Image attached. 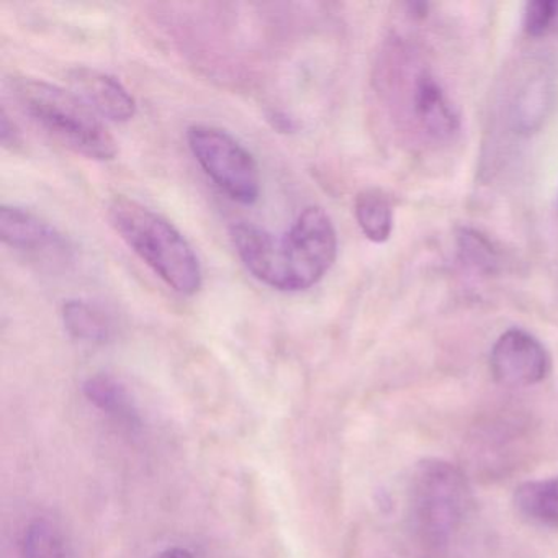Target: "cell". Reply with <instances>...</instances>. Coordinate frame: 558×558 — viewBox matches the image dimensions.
<instances>
[{"label": "cell", "instance_id": "obj_1", "mask_svg": "<svg viewBox=\"0 0 558 558\" xmlns=\"http://www.w3.org/2000/svg\"><path fill=\"white\" fill-rule=\"evenodd\" d=\"M231 241L254 279L280 292L312 289L338 256V234L322 207H306L282 238L251 223L231 227Z\"/></svg>", "mask_w": 558, "mask_h": 558}, {"label": "cell", "instance_id": "obj_2", "mask_svg": "<svg viewBox=\"0 0 558 558\" xmlns=\"http://www.w3.org/2000/svg\"><path fill=\"white\" fill-rule=\"evenodd\" d=\"M473 493L465 473L442 459H424L408 488V529L421 550L439 557L449 550L472 514Z\"/></svg>", "mask_w": 558, "mask_h": 558}, {"label": "cell", "instance_id": "obj_3", "mask_svg": "<svg viewBox=\"0 0 558 558\" xmlns=\"http://www.w3.org/2000/svg\"><path fill=\"white\" fill-rule=\"evenodd\" d=\"M107 217L136 256L174 292L184 296L201 292L204 286L201 259L174 225L125 195H116L109 202Z\"/></svg>", "mask_w": 558, "mask_h": 558}, {"label": "cell", "instance_id": "obj_4", "mask_svg": "<svg viewBox=\"0 0 558 558\" xmlns=\"http://www.w3.org/2000/svg\"><path fill=\"white\" fill-rule=\"evenodd\" d=\"M12 96L25 116L41 130L94 161H112L119 153L116 138L97 113L71 90L34 77L11 80Z\"/></svg>", "mask_w": 558, "mask_h": 558}, {"label": "cell", "instance_id": "obj_5", "mask_svg": "<svg viewBox=\"0 0 558 558\" xmlns=\"http://www.w3.org/2000/svg\"><path fill=\"white\" fill-rule=\"evenodd\" d=\"M187 143L205 174L238 204H256L260 195V171L256 158L225 130L194 125Z\"/></svg>", "mask_w": 558, "mask_h": 558}, {"label": "cell", "instance_id": "obj_6", "mask_svg": "<svg viewBox=\"0 0 558 558\" xmlns=\"http://www.w3.org/2000/svg\"><path fill=\"white\" fill-rule=\"evenodd\" d=\"M493 378L505 387H532L551 371V357L531 332L512 328L496 339L489 354Z\"/></svg>", "mask_w": 558, "mask_h": 558}, {"label": "cell", "instance_id": "obj_7", "mask_svg": "<svg viewBox=\"0 0 558 558\" xmlns=\"http://www.w3.org/2000/svg\"><path fill=\"white\" fill-rule=\"evenodd\" d=\"M0 238L5 246L37 263L63 264L73 257V247L63 233L32 211L14 205L0 207Z\"/></svg>", "mask_w": 558, "mask_h": 558}, {"label": "cell", "instance_id": "obj_8", "mask_svg": "<svg viewBox=\"0 0 558 558\" xmlns=\"http://www.w3.org/2000/svg\"><path fill=\"white\" fill-rule=\"evenodd\" d=\"M68 81L74 94L104 119L126 123L136 116L135 97L112 74L77 66L68 73Z\"/></svg>", "mask_w": 558, "mask_h": 558}, {"label": "cell", "instance_id": "obj_9", "mask_svg": "<svg viewBox=\"0 0 558 558\" xmlns=\"http://www.w3.org/2000/svg\"><path fill=\"white\" fill-rule=\"evenodd\" d=\"M411 100L417 122L434 140H449L459 132V116L429 71H421L414 77Z\"/></svg>", "mask_w": 558, "mask_h": 558}, {"label": "cell", "instance_id": "obj_10", "mask_svg": "<svg viewBox=\"0 0 558 558\" xmlns=\"http://www.w3.org/2000/svg\"><path fill=\"white\" fill-rule=\"evenodd\" d=\"M61 319L68 335L86 344H106L116 332V326L109 313L86 300L64 302Z\"/></svg>", "mask_w": 558, "mask_h": 558}, {"label": "cell", "instance_id": "obj_11", "mask_svg": "<svg viewBox=\"0 0 558 558\" xmlns=\"http://www.w3.org/2000/svg\"><path fill=\"white\" fill-rule=\"evenodd\" d=\"M83 388L87 400L104 413L129 427H140L142 424L132 393L119 378L109 374H96L84 381Z\"/></svg>", "mask_w": 558, "mask_h": 558}, {"label": "cell", "instance_id": "obj_12", "mask_svg": "<svg viewBox=\"0 0 558 558\" xmlns=\"http://www.w3.org/2000/svg\"><path fill=\"white\" fill-rule=\"evenodd\" d=\"M514 505L532 522L558 529V476L522 483L515 488Z\"/></svg>", "mask_w": 558, "mask_h": 558}, {"label": "cell", "instance_id": "obj_13", "mask_svg": "<svg viewBox=\"0 0 558 558\" xmlns=\"http://www.w3.org/2000/svg\"><path fill=\"white\" fill-rule=\"evenodd\" d=\"M355 220L372 243H385L393 231V207L378 189H365L355 197Z\"/></svg>", "mask_w": 558, "mask_h": 558}, {"label": "cell", "instance_id": "obj_14", "mask_svg": "<svg viewBox=\"0 0 558 558\" xmlns=\"http://www.w3.org/2000/svg\"><path fill=\"white\" fill-rule=\"evenodd\" d=\"M24 558H68L66 542L53 522L37 519L24 532L22 541Z\"/></svg>", "mask_w": 558, "mask_h": 558}, {"label": "cell", "instance_id": "obj_15", "mask_svg": "<svg viewBox=\"0 0 558 558\" xmlns=\"http://www.w3.org/2000/svg\"><path fill=\"white\" fill-rule=\"evenodd\" d=\"M459 253L466 266L478 272L493 274L499 266V256L493 247L492 241L486 240L482 233L463 228L459 233Z\"/></svg>", "mask_w": 558, "mask_h": 558}, {"label": "cell", "instance_id": "obj_16", "mask_svg": "<svg viewBox=\"0 0 558 558\" xmlns=\"http://www.w3.org/2000/svg\"><path fill=\"white\" fill-rule=\"evenodd\" d=\"M548 107L547 87L542 81H535L521 94L518 104L519 126L525 132H531L545 117V109Z\"/></svg>", "mask_w": 558, "mask_h": 558}, {"label": "cell", "instance_id": "obj_17", "mask_svg": "<svg viewBox=\"0 0 558 558\" xmlns=\"http://www.w3.org/2000/svg\"><path fill=\"white\" fill-rule=\"evenodd\" d=\"M558 19V2L537 0L529 2L524 12V31L531 37H542L550 31Z\"/></svg>", "mask_w": 558, "mask_h": 558}, {"label": "cell", "instance_id": "obj_18", "mask_svg": "<svg viewBox=\"0 0 558 558\" xmlns=\"http://www.w3.org/2000/svg\"><path fill=\"white\" fill-rule=\"evenodd\" d=\"M0 140H2V145L9 149L19 148L22 145L21 132L5 109H2V113H0Z\"/></svg>", "mask_w": 558, "mask_h": 558}, {"label": "cell", "instance_id": "obj_19", "mask_svg": "<svg viewBox=\"0 0 558 558\" xmlns=\"http://www.w3.org/2000/svg\"><path fill=\"white\" fill-rule=\"evenodd\" d=\"M155 558H195L187 548L171 547L162 550L161 554L156 555Z\"/></svg>", "mask_w": 558, "mask_h": 558}]
</instances>
